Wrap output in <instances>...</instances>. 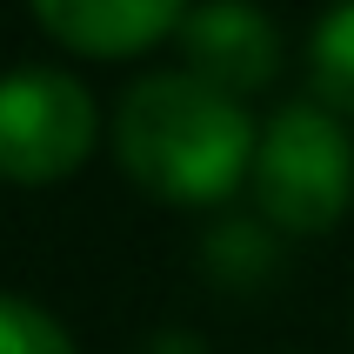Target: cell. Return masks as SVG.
<instances>
[{
	"instance_id": "obj_1",
	"label": "cell",
	"mask_w": 354,
	"mask_h": 354,
	"mask_svg": "<svg viewBox=\"0 0 354 354\" xmlns=\"http://www.w3.org/2000/svg\"><path fill=\"white\" fill-rule=\"evenodd\" d=\"M114 160L160 207H221L254 167V114L187 67L140 74L114 100Z\"/></svg>"
},
{
	"instance_id": "obj_2",
	"label": "cell",
	"mask_w": 354,
	"mask_h": 354,
	"mask_svg": "<svg viewBox=\"0 0 354 354\" xmlns=\"http://www.w3.org/2000/svg\"><path fill=\"white\" fill-rule=\"evenodd\" d=\"M254 214L288 241L335 234L354 201V134L321 100H288L268 114L248 167Z\"/></svg>"
},
{
	"instance_id": "obj_3",
	"label": "cell",
	"mask_w": 354,
	"mask_h": 354,
	"mask_svg": "<svg viewBox=\"0 0 354 354\" xmlns=\"http://www.w3.org/2000/svg\"><path fill=\"white\" fill-rule=\"evenodd\" d=\"M100 140V107L67 67H7L0 74V180L54 187L80 174Z\"/></svg>"
},
{
	"instance_id": "obj_4",
	"label": "cell",
	"mask_w": 354,
	"mask_h": 354,
	"mask_svg": "<svg viewBox=\"0 0 354 354\" xmlns=\"http://www.w3.org/2000/svg\"><path fill=\"white\" fill-rule=\"evenodd\" d=\"M180 60L221 94H268L281 80V27L261 14L254 0H201L180 20Z\"/></svg>"
},
{
	"instance_id": "obj_5",
	"label": "cell",
	"mask_w": 354,
	"mask_h": 354,
	"mask_svg": "<svg viewBox=\"0 0 354 354\" xmlns=\"http://www.w3.org/2000/svg\"><path fill=\"white\" fill-rule=\"evenodd\" d=\"M40 34L87 60H134L180 34L187 0H27Z\"/></svg>"
},
{
	"instance_id": "obj_6",
	"label": "cell",
	"mask_w": 354,
	"mask_h": 354,
	"mask_svg": "<svg viewBox=\"0 0 354 354\" xmlns=\"http://www.w3.org/2000/svg\"><path fill=\"white\" fill-rule=\"evenodd\" d=\"M274 261H281V241H274V227L261 214L254 221H221L214 234L201 241V268L227 295H254L261 281L274 274Z\"/></svg>"
},
{
	"instance_id": "obj_7",
	"label": "cell",
	"mask_w": 354,
	"mask_h": 354,
	"mask_svg": "<svg viewBox=\"0 0 354 354\" xmlns=\"http://www.w3.org/2000/svg\"><path fill=\"white\" fill-rule=\"evenodd\" d=\"M308 87L328 114L354 120V0H335L308 34Z\"/></svg>"
},
{
	"instance_id": "obj_8",
	"label": "cell",
	"mask_w": 354,
	"mask_h": 354,
	"mask_svg": "<svg viewBox=\"0 0 354 354\" xmlns=\"http://www.w3.org/2000/svg\"><path fill=\"white\" fill-rule=\"evenodd\" d=\"M0 354H80V348L40 301L0 288Z\"/></svg>"
},
{
	"instance_id": "obj_9",
	"label": "cell",
	"mask_w": 354,
	"mask_h": 354,
	"mask_svg": "<svg viewBox=\"0 0 354 354\" xmlns=\"http://www.w3.org/2000/svg\"><path fill=\"white\" fill-rule=\"evenodd\" d=\"M134 354H207V341L187 335V328H160V335H147Z\"/></svg>"
},
{
	"instance_id": "obj_10",
	"label": "cell",
	"mask_w": 354,
	"mask_h": 354,
	"mask_svg": "<svg viewBox=\"0 0 354 354\" xmlns=\"http://www.w3.org/2000/svg\"><path fill=\"white\" fill-rule=\"evenodd\" d=\"M348 335H354V315H348Z\"/></svg>"
}]
</instances>
